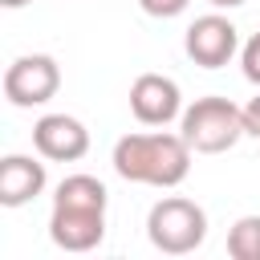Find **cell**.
<instances>
[{"label":"cell","instance_id":"cell-12","mask_svg":"<svg viewBox=\"0 0 260 260\" xmlns=\"http://www.w3.org/2000/svg\"><path fill=\"white\" fill-rule=\"evenodd\" d=\"M240 69H244V77H248L252 85H260V32H252V37L244 41V49H240Z\"/></svg>","mask_w":260,"mask_h":260},{"label":"cell","instance_id":"cell-8","mask_svg":"<svg viewBox=\"0 0 260 260\" xmlns=\"http://www.w3.org/2000/svg\"><path fill=\"white\" fill-rule=\"evenodd\" d=\"M32 146L49 162H77L89 154V130L73 114H45L32 126Z\"/></svg>","mask_w":260,"mask_h":260},{"label":"cell","instance_id":"cell-15","mask_svg":"<svg viewBox=\"0 0 260 260\" xmlns=\"http://www.w3.org/2000/svg\"><path fill=\"white\" fill-rule=\"evenodd\" d=\"M211 8H240V4H248V0H207Z\"/></svg>","mask_w":260,"mask_h":260},{"label":"cell","instance_id":"cell-6","mask_svg":"<svg viewBox=\"0 0 260 260\" xmlns=\"http://www.w3.org/2000/svg\"><path fill=\"white\" fill-rule=\"evenodd\" d=\"M49 240L65 252H89L106 240V207H73L53 203L49 215Z\"/></svg>","mask_w":260,"mask_h":260},{"label":"cell","instance_id":"cell-4","mask_svg":"<svg viewBox=\"0 0 260 260\" xmlns=\"http://www.w3.org/2000/svg\"><path fill=\"white\" fill-rule=\"evenodd\" d=\"M61 89V65L49 53H24L4 69V98L16 110H32L53 102Z\"/></svg>","mask_w":260,"mask_h":260},{"label":"cell","instance_id":"cell-2","mask_svg":"<svg viewBox=\"0 0 260 260\" xmlns=\"http://www.w3.org/2000/svg\"><path fill=\"white\" fill-rule=\"evenodd\" d=\"M179 134L187 138V146L195 154H223L232 150L248 130H244V106H236L232 98H195L183 118H179Z\"/></svg>","mask_w":260,"mask_h":260},{"label":"cell","instance_id":"cell-5","mask_svg":"<svg viewBox=\"0 0 260 260\" xmlns=\"http://www.w3.org/2000/svg\"><path fill=\"white\" fill-rule=\"evenodd\" d=\"M183 49H187V57H191L195 65L219 69V65H228V61L240 53V28H236L228 16L207 12V16L191 20V28H187V37H183Z\"/></svg>","mask_w":260,"mask_h":260},{"label":"cell","instance_id":"cell-3","mask_svg":"<svg viewBox=\"0 0 260 260\" xmlns=\"http://www.w3.org/2000/svg\"><path fill=\"white\" fill-rule=\"evenodd\" d=\"M146 236L162 256H187L207 240V211L195 199L167 195L146 215Z\"/></svg>","mask_w":260,"mask_h":260},{"label":"cell","instance_id":"cell-11","mask_svg":"<svg viewBox=\"0 0 260 260\" xmlns=\"http://www.w3.org/2000/svg\"><path fill=\"white\" fill-rule=\"evenodd\" d=\"M228 256L260 260V215H240L228 232Z\"/></svg>","mask_w":260,"mask_h":260},{"label":"cell","instance_id":"cell-9","mask_svg":"<svg viewBox=\"0 0 260 260\" xmlns=\"http://www.w3.org/2000/svg\"><path fill=\"white\" fill-rule=\"evenodd\" d=\"M45 162L32 154H4L0 158V203L4 207H24L45 191Z\"/></svg>","mask_w":260,"mask_h":260},{"label":"cell","instance_id":"cell-10","mask_svg":"<svg viewBox=\"0 0 260 260\" xmlns=\"http://www.w3.org/2000/svg\"><path fill=\"white\" fill-rule=\"evenodd\" d=\"M53 203H73V207H106V203H110V195H106L102 179H93V175H65V179L57 183Z\"/></svg>","mask_w":260,"mask_h":260},{"label":"cell","instance_id":"cell-1","mask_svg":"<svg viewBox=\"0 0 260 260\" xmlns=\"http://www.w3.org/2000/svg\"><path fill=\"white\" fill-rule=\"evenodd\" d=\"M114 171L126 183L171 191L191 175V146L183 134H167V130L122 134L114 142Z\"/></svg>","mask_w":260,"mask_h":260},{"label":"cell","instance_id":"cell-7","mask_svg":"<svg viewBox=\"0 0 260 260\" xmlns=\"http://www.w3.org/2000/svg\"><path fill=\"white\" fill-rule=\"evenodd\" d=\"M130 114L142 126H167V122L183 118V93L162 73H138L130 85Z\"/></svg>","mask_w":260,"mask_h":260},{"label":"cell","instance_id":"cell-13","mask_svg":"<svg viewBox=\"0 0 260 260\" xmlns=\"http://www.w3.org/2000/svg\"><path fill=\"white\" fill-rule=\"evenodd\" d=\"M187 4H191V0H138V8H142L146 16H154V20H171V16H179Z\"/></svg>","mask_w":260,"mask_h":260},{"label":"cell","instance_id":"cell-16","mask_svg":"<svg viewBox=\"0 0 260 260\" xmlns=\"http://www.w3.org/2000/svg\"><path fill=\"white\" fill-rule=\"evenodd\" d=\"M4 8H24V4H32V0H0Z\"/></svg>","mask_w":260,"mask_h":260},{"label":"cell","instance_id":"cell-14","mask_svg":"<svg viewBox=\"0 0 260 260\" xmlns=\"http://www.w3.org/2000/svg\"><path fill=\"white\" fill-rule=\"evenodd\" d=\"M244 130H248L252 138H260V93L244 106Z\"/></svg>","mask_w":260,"mask_h":260}]
</instances>
